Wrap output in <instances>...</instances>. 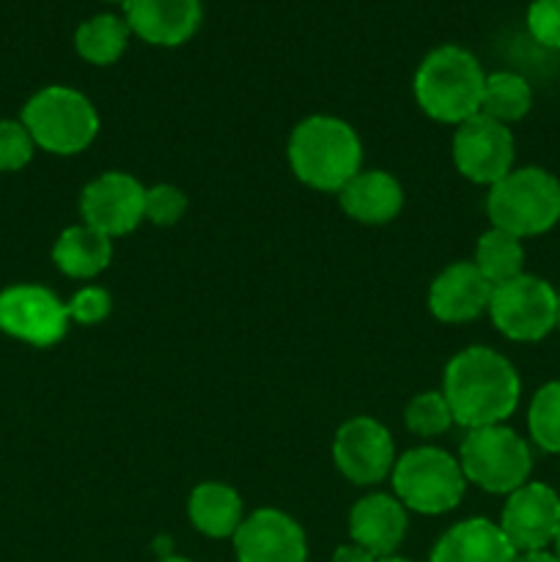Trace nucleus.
<instances>
[{
  "mask_svg": "<svg viewBox=\"0 0 560 562\" xmlns=\"http://www.w3.org/2000/svg\"><path fill=\"white\" fill-rule=\"evenodd\" d=\"M459 467L470 483L489 494H511L530 481V445L508 426L470 428L459 448Z\"/></svg>",
  "mask_w": 560,
  "mask_h": 562,
  "instance_id": "obj_6",
  "label": "nucleus"
},
{
  "mask_svg": "<svg viewBox=\"0 0 560 562\" xmlns=\"http://www.w3.org/2000/svg\"><path fill=\"white\" fill-rule=\"evenodd\" d=\"M108 3H119V0H108ZM121 3H124V0H121Z\"/></svg>",
  "mask_w": 560,
  "mask_h": 562,
  "instance_id": "obj_37",
  "label": "nucleus"
},
{
  "mask_svg": "<svg viewBox=\"0 0 560 562\" xmlns=\"http://www.w3.org/2000/svg\"><path fill=\"white\" fill-rule=\"evenodd\" d=\"M187 212V195L173 184L146 190V220L154 225H176Z\"/></svg>",
  "mask_w": 560,
  "mask_h": 562,
  "instance_id": "obj_28",
  "label": "nucleus"
},
{
  "mask_svg": "<svg viewBox=\"0 0 560 562\" xmlns=\"http://www.w3.org/2000/svg\"><path fill=\"white\" fill-rule=\"evenodd\" d=\"M333 562H379V558H373L368 549L357 547V543H349V547L344 543V547L335 549Z\"/></svg>",
  "mask_w": 560,
  "mask_h": 562,
  "instance_id": "obj_31",
  "label": "nucleus"
},
{
  "mask_svg": "<svg viewBox=\"0 0 560 562\" xmlns=\"http://www.w3.org/2000/svg\"><path fill=\"white\" fill-rule=\"evenodd\" d=\"M483 75L475 55L456 44H443L423 58L415 71V99L428 119L439 124H464L481 113Z\"/></svg>",
  "mask_w": 560,
  "mask_h": 562,
  "instance_id": "obj_3",
  "label": "nucleus"
},
{
  "mask_svg": "<svg viewBox=\"0 0 560 562\" xmlns=\"http://www.w3.org/2000/svg\"><path fill=\"white\" fill-rule=\"evenodd\" d=\"M478 272L489 280L492 285L505 283V280L519 278L525 269V247H522L519 236L508 234V231L489 228L486 234L478 239L475 261Z\"/></svg>",
  "mask_w": 560,
  "mask_h": 562,
  "instance_id": "obj_24",
  "label": "nucleus"
},
{
  "mask_svg": "<svg viewBox=\"0 0 560 562\" xmlns=\"http://www.w3.org/2000/svg\"><path fill=\"white\" fill-rule=\"evenodd\" d=\"M514 558L516 549L500 525L489 519H467L439 538L428 562H514Z\"/></svg>",
  "mask_w": 560,
  "mask_h": 562,
  "instance_id": "obj_18",
  "label": "nucleus"
},
{
  "mask_svg": "<svg viewBox=\"0 0 560 562\" xmlns=\"http://www.w3.org/2000/svg\"><path fill=\"white\" fill-rule=\"evenodd\" d=\"M393 492L404 508L423 516L448 514L464 497L467 477L459 459L439 448H415L395 459Z\"/></svg>",
  "mask_w": 560,
  "mask_h": 562,
  "instance_id": "obj_7",
  "label": "nucleus"
},
{
  "mask_svg": "<svg viewBox=\"0 0 560 562\" xmlns=\"http://www.w3.org/2000/svg\"><path fill=\"white\" fill-rule=\"evenodd\" d=\"M80 212L86 225L104 236H124L146 220V190L141 181L121 170L97 176L80 195Z\"/></svg>",
  "mask_w": 560,
  "mask_h": 562,
  "instance_id": "obj_12",
  "label": "nucleus"
},
{
  "mask_svg": "<svg viewBox=\"0 0 560 562\" xmlns=\"http://www.w3.org/2000/svg\"><path fill=\"white\" fill-rule=\"evenodd\" d=\"M333 459L340 475L357 486H377L393 472L395 448L390 431L373 417H351L338 428Z\"/></svg>",
  "mask_w": 560,
  "mask_h": 562,
  "instance_id": "obj_11",
  "label": "nucleus"
},
{
  "mask_svg": "<svg viewBox=\"0 0 560 562\" xmlns=\"http://www.w3.org/2000/svg\"><path fill=\"white\" fill-rule=\"evenodd\" d=\"M351 543L368 549L373 558H393L406 536V510L390 494H368L357 499L349 514Z\"/></svg>",
  "mask_w": 560,
  "mask_h": 562,
  "instance_id": "obj_17",
  "label": "nucleus"
},
{
  "mask_svg": "<svg viewBox=\"0 0 560 562\" xmlns=\"http://www.w3.org/2000/svg\"><path fill=\"white\" fill-rule=\"evenodd\" d=\"M69 329V311L44 285H9L0 291V333L22 344L47 349Z\"/></svg>",
  "mask_w": 560,
  "mask_h": 562,
  "instance_id": "obj_9",
  "label": "nucleus"
},
{
  "mask_svg": "<svg viewBox=\"0 0 560 562\" xmlns=\"http://www.w3.org/2000/svg\"><path fill=\"white\" fill-rule=\"evenodd\" d=\"M500 530L516 552H536L555 543L560 532V497L552 486L527 481L508 494Z\"/></svg>",
  "mask_w": 560,
  "mask_h": 562,
  "instance_id": "obj_13",
  "label": "nucleus"
},
{
  "mask_svg": "<svg viewBox=\"0 0 560 562\" xmlns=\"http://www.w3.org/2000/svg\"><path fill=\"white\" fill-rule=\"evenodd\" d=\"M489 316L497 333L516 344H536L558 327V291L536 274L494 285Z\"/></svg>",
  "mask_w": 560,
  "mask_h": 562,
  "instance_id": "obj_8",
  "label": "nucleus"
},
{
  "mask_svg": "<svg viewBox=\"0 0 560 562\" xmlns=\"http://www.w3.org/2000/svg\"><path fill=\"white\" fill-rule=\"evenodd\" d=\"M163 562H187V560H181V558H168V560H163Z\"/></svg>",
  "mask_w": 560,
  "mask_h": 562,
  "instance_id": "obj_36",
  "label": "nucleus"
},
{
  "mask_svg": "<svg viewBox=\"0 0 560 562\" xmlns=\"http://www.w3.org/2000/svg\"><path fill=\"white\" fill-rule=\"evenodd\" d=\"M453 162L472 184H497L514 170V135L489 115H472L453 135Z\"/></svg>",
  "mask_w": 560,
  "mask_h": 562,
  "instance_id": "obj_10",
  "label": "nucleus"
},
{
  "mask_svg": "<svg viewBox=\"0 0 560 562\" xmlns=\"http://www.w3.org/2000/svg\"><path fill=\"white\" fill-rule=\"evenodd\" d=\"M66 311H69V322L91 327V324L104 322L110 316V294L104 289H97V285H88V289H80L66 302Z\"/></svg>",
  "mask_w": 560,
  "mask_h": 562,
  "instance_id": "obj_30",
  "label": "nucleus"
},
{
  "mask_svg": "<svg viewBox=\"0 0 560 562\" xmlns=\"http://www.w3.org/2000/svg\"><path fill=\"white\" fill-rule=\"evenodd\" d=\"M124 20L154 47H179L201 27V0H124Z\"/></svg>",
  "mask_w": 560,
  "mask_h": 562,
  "instance_id": "obj_15",
  "label": "nucleus"
},
{
  "mask_svg": "<svg viewBox=\"0 0 560 562\" xmlns=\"http://www.w3.org/2000/svg\"><path fill=\"white\" fill-rule=\"evenodd\" d=\"M130 25L115 14H97L75 31V49L93 66H110L124 55L130 42Z\"/></svg>",
  "mask_w": 560,
  "mask_h": 562,
  "instance_id": "obj_22",
  "label": "nucleus"
},
{
  "mask_svg": "<svg viewBox=\"0 0 560 562\" xmlns=\"http://www.w3.org/2000/svg\"><path fill=\"white\" fill-rule=\"evenodd\" d=\"M443 395L459 426H500L519 406L522 382L516 368L500 351L470 346L445 368Z\"/></svg>",
  "mask_w": 560,
  "mask_h": 562,
  "instance_id": "obj_1",
  "label": "nucleus"
},
{
  "mask_svg": "<svg viewBox=\"0 0 560 562\" xmlns=\"http://www.w3.org/2000/svg\"><path fill=\"white\" fill-rule=\"evenodd\" d=\"M527 428L538 448L560 456V379L544 384L533 395L530 409H527Z\"/></svg>",
  "mask_w": 560,
  "mask_h": 562,
  "instance_id": "obj_25",
  "label": "nucleus"
},
{
  "mask_svg": "<svg viewBox=\"0 0 560 562\" xmlns=\"http://www.w3.org/2000/svg\"><path fill=\"white\" fill-rule=\"evenodd\" d=\"M289 162L302 184L322 192H340L360 173V137L346 121L311 115L291 132Z\"/></svg>",
  "mask_w": 560,
  "mask_h": 562,
  "instance_id": "obj_2",
  "label": "nucleus"
},
{
  "mask_svg": "<svg viewBox=\"0 0 560 562\" xmlns=\"http://www.w3.org/2000/svg\"><path fill=\"white\" fill-rule=\"evenodd\" d=\"M514 562H560L558 554L547 552V549H536V552H516Z\"/></svg>",
  "mask_w": 560,
  "mask_h": 562,
  "instance_id": "obj_32",
  "label": "nucleus"
},
{
  "mask_svg": "<svg viewBox=\"0 0 560 562\" xmlns=\"http://www.w3.org/2000/svg\"><path fill=\"white\" fill-rule=\"evenodd\" d=\"M558 329H560V291H558Z\"/></svg>",
  "mask_w": 560,
  "mask_h": 562,
  "instance_id": "obj_35",
  "label": "nucleus"
},
{
  "mask_svg": "<svg viewBox=\"0 0 560 562\" xmlns=\"http://www.w3.org/2000/svg\"><path fill=\"white\" fill-rule=\"evenodd\" d=\"M340 209L351 220L366 225H384L399 217L404 206L401 184L384 170H360L344 190L338 192Z\"/></svg>",
  "mask_w": 560,
  "mask_h": 562,
  "instance_id": "obj_19",
  "label": "nucleus"
},
{
  "mask_svg": "<svg viewBox=\"0 0 560 562\" xmlns=\"http://www.w3.org/2000/svg\"><path fill=\"white\" fill-rule=\"evenodd\" d=\"M555 554H558V560H560V532H558V538H555Z\"/></svg>",
  "mask_w": 560,
  "mask_h": 562,
  "instance_id": "obj_34",
  "label": "nucleus"
},
{
  "mask_svg": "<svg viewBox=\"0 0 560 562\" xmlns=\"http://www.w3.org/2000/svg\"><path fill=\"white\" fill-rule=\"evenodd\" d=\"M187 514L198 532L209 538H234L242 525V497L225 483H201L192 488Z\"/></svg>",
  "mask_w": 560,
  "mask_h": 562,
  "instance_id": "obj_21",
  "label": "nucleus"
},
{
  "mask_svg": "<svg viewBox=\"0 0 560 562\" xmlns=\"http://www.w3.org/2000/svg\"><path fill=\"white\" fill-rule=\"evenodd\" d=\"M527 31L544 47L560 49V0H533L527 9Z\"/></svg>",
  "mask_w": 560,
  "mask_h": 562,
  "instance_id": "obj_29",
  "label": "nucleus"
},
{
  "mask_svg": "<svg viewBox=\"0 0 560 562\" xmlns=\"http://www.w3.org/2000/svg\"><path fill=\"white\" fill-rule=\"evenodd\" d=\"M22 124L38 148L71 157L93 143L99 115L86 93L69 86H47L27 99L22 108Z\"/></svg>",
  "mask_w": 560,
  "mask_h": 562,
  "instance_id": "obj_5",
  "label": "nucleus"
},
{
  "mask_svg": "<svg viewBox=\"0 0 560 562\" xmlns=\"http://www.w3.org/2000/svg\"><path fill=\"white\" fill-rule=\"evenodd\" d=\"M234 554L239 562H305L307 541L289 514L261 508L242 519L234 532Z\"/></svg>",
  "mask_w": 560,
  "mask_h": 562,
  "instance_id": "obj_14",
  "label": "nucleus"
},
{
  "mask_svg": "<svg viewBox=\"0 0 560 562\" xmlns=\"http://www.w3.org/2000/svg\"><path fill=\"white\" fill-rule=\"evenodd\" d=\"M494 285L478 272L472 261L450 263L428 289V311L445 324H464L489 311Z\"/></svg>",
  "mask_w": 560,
  "mask_h": 562,
  "instance_id": "obj_16",
  "label": "nucleus"
},
{
  "mask_svg": "<svg viewBox=\"0 0 560 562\" xmlns=\"http://www.w3.org/2000/svg\"><path fill=\"white\" fill-rule=\"evenodd\" d=\"M404 423L412 434H417V437H439V434L448 431L450 423H453V412H450L443 393L426 390V393L415 395V398L406 404Z\"/></svg>",
  "mask_w": 560,
  "mask_h": 562,
  "instance_id": "obj_26",
  "label": "nucleus"
},
{
  "mask_svg": "<svg viewBox=\"0 0 560 562\" xmlns=\"http://www.w3.org/2000/svg\"><path fill=\"white\" fill-rule=\"evenodd\" d=\"M379 562H410V560H404V558H395V554H393V558H382V560H379Z\"/></svg>",
  "mask_w": 560,
  "mask_h": 562,
  "instance_id": "obj_33",
  "label": "nucleus"
},
{
  "mask_svg": "<svg viewBox=\"0 0 560 562\" xmlns=\"http://www.w3.org/2000/svg\"><path fill=\"white\" fill-rule=\"evenodd\" d=\"M533 108V88L516 71H494L486 75L481 97V113L500 124H514L522 121Z\"/></svg>",
  "mask_w": 560,
  "mask_h": 562,
  "instance_id": "obj_23",
  "label": "nucleus"
},
{
  "mask_svg": "<svg viewBox=\"0 0 560 562\" xmlns=\"http://www.w3.org/2000/svg\"><path fill=\"white\" fill-rule=\"evenodd\" d=\"M110 258H113L110 236L99 234L97 228L86 223L66 228L53 247L55 267L77 280L97 278L102 269H108Z\"/></svg>",
  "mask_w": 560,
  "mask_h": 562,
  "instance_id": "obj_20",
  "label": "nucleus"
},
{
  "mask_svg": "<svg viewBox=\"0 0 560 562\" xmlns=\"http://www.w3.org/2000/svg\"><path fill=\"white\" fill-rule=\"evenodd\" d=\"M33 148L36 143L22 121H0V170L3 173L25 168L33 159Z\"/></svg>",
  "mask_w": 560,
  "mask_h": 562,
  "instance_id": "obj_27",
  "label": "nucleus"
},
{
  "mask_svg": "<svg viewBox=\"0 0 560 562\" xmlns=\"http://www.w3.org/2000/svg\"><path fill=\"white\" fill-rule=\"evenodd\" d=\"M492 228L527 239L560 223V181L544 168H516L492 184L486 198Z\"/></svg>",
  "mask_w": 560,
  "mask_h": 562,
  "instance_id": "obj_4",
  "label": "nucleus"
}]
</instances>
